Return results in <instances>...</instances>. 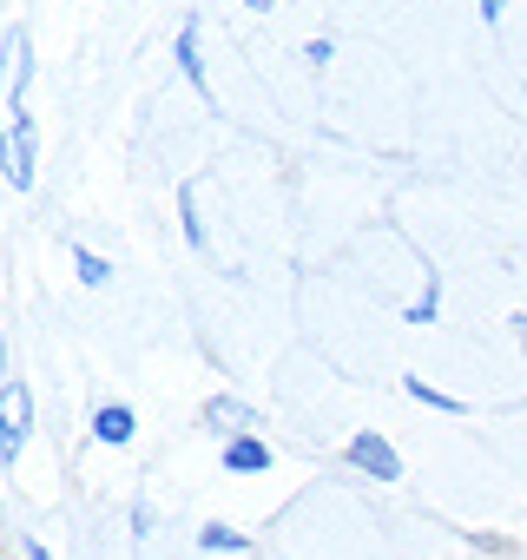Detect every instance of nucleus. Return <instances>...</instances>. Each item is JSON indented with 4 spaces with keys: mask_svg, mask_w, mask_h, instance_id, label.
I'll list each match as a JSON object with an SVG mask.
<instances>
[{
    "mask_svg": "<svg viewBox=\"0 0 527 560\" xmlns=\"http://www.w3.org/2000/svg\"><path fill=\"white\" fill-rule=\"evenodd\" d=\"M178 224H185V244H191V250H211L204 218H198V185H185V191H178Z\"/></svg>",
    "mask_w": 527,
    "mask_h": 560,
    "instance_id": "nucleus-11",
    "label": "nucleus"
},
{
    "mask_svg": "<svg viewBox=\"0 0 527 560\" xmlns=\"http://www.w3.org/2000/svg\"><path fill=\"white\" fill-rule=\"evenodd\" d=\"M21 560H27V553H21Z\"/></svg>",
    "mask_w": 527,
    "mask_h": 560,
    "instance_id": "nucleus-17",
    "label": "nucleus"
},
{
    "mask_svg": "<svg viewBox=\"0 0 527 560\" xmlns=\"http://www.w3.org/2000/svg\"><path fill=\"white\" fill-rule=\"evenodd\" d=\"M304 60H311V67H330V60H337V47H330V40H311V47H304Z\"/></svg>",
    "mask_w": 527,
    "mask_h": 560,
    "instance_id": "nucleus-12",
    "label": "nucleus"
},
{
    "mask_svg": "<svg viewBox=\"0 0 527 560\" xmlns=\"http://www.w3.org/2000/svg\"><path fill=\"white\" fill-rule=\"evenodd\" d=\"M507 8H514V0H481V21H488V27H501V14H507Z\"/></svg>",
    "mask_w": 527,
    "mask_h": 560,
    "instance_id": "nucleus-13",
    "label": "nucleus"
},
{
    "mask_svg": "<svg viewBox=\"0 0 527 560\" xmlns=\"http://www.w3.org/2000/svg\"><path fill=\"white\" fill-rule=\"evenodd\" d=\"M34 40L27 27H8L0 40V178L14 191H34L40 178V119H34Z\"/></svg>",
    "mask_w": 527,
    "mask_h": 560,
    "instance_id": "nucleus-1",
    "label": "nucleus"
},
{
    "mask_svg": "<svg viewBox=\"0 0 527 560\" xmlns=\"http://www.w3.org/2000/svg\"><path fill=\"white\" fill-rule=\"evenodd\" d=\"M34 435V389L27 383H0V468H14Z\"/></svg>",
    "mask_w": 527,
    "mask_h": 560,
    "instance_id": "nucleus-2",
    "label": "nucleus"
},
{
    "mask_svg": "<svg viewBox=\"0 0 527 560\" xmlns=\"http://www.w3.org/2000/svg\"><path fill=\"white\" fill-rule=\"evenodd\" d=\"M93 435H99L106 448H126V442L139 435V416H132L126 402H99V409H93Z\"/></svg>",
    "mask_w": 527,
    "mask_h": 560,
    "instance_id": "nucleus-6",
    "label": "nucleus"
},
{
    "mask_svg": "<svg viewBox=\"0 0 527 560\" xmlns=\"http://www.w3.org/2000/svg\"><path fill=\"white\" fill-rule=\"evenodd\" d=\"M172 60H178V73L191 80V93H204V100H211V80H204V54H198V21H185V27H178V40H172Z\"/></svg>",
    "mask_w": 527,
    "mask_h": 560,
    "instance_id": "nucleus-5",
    "label": "nucleus"
},
{
    "mask_svg": "<svg viewBox=\"0 0 527 560\" xmlns=\"http://www.w3.org/2000/svg\"><path fill=\"white\" fill-rule=\"evenodd\" d=\"M21 553H27V560H54V553H47L40 540H21Z\"/></svg>",
    "mask_w": 527,
    "mask_h": 560,
    "instance_id": "nucleus-14",
    "label": "nucleus"
},
{
    "mask_svg": "<svg viewBox=\"0 0 527 560\" xmlns=\"http://www.w3.org/2000/svg\"><path fill=\"white\" fill-rule=\"evenodd\" d=\"M244 8H250V14H271V8H278V0H244Z\"/></svg>",
    "mask_w": 527,
    "mask_h": 560,
    "instance_id": "nucleus-15",
    "label": "nucleus"
},
{
    "mask_svg": "<svg viewBox=\"0 0 527 560\" xmlns=\"http://www.w3.org/2000/svg\"><path fill=\"white\" fill-rule=\"evenodd\" d=\"M73 277H80V284H86V291H106V284H113V264H106L99 250H86V244H73Z\"/></svg>",
    "mask_w": 527,
    "mask_h": 560,
    "instance_id": "nucleus-10",
    "label": "nucleus"
},
{
    "mask_svg": "<svg viewBox=\"0 0 527 560\" xmlns=\"http://www.w3.org/2000/svg\"><path fill=\"white\" fill-rule=\"evenodd\" d=\"M198 547H204V553H250V534H237V527H224V521H204V527H198Z\"/></svg>",
    "mask_w": 527,
    "mask_h": 560,
    "instance_id": "nucleus-9",
    "label": "nucleus"
},
{
    "mask_svg": "<svg viewBox=\"0 0 527 560\" xmlns=\"http://www.w3.org/2000/svg\"><path fill=\"white\" fill-rule=\"evenodd\" d=\"M350 468H363L370 481H402V455H396V442L376 435V429L350 435Z\"/></svg>",
    "mask_w": 527,
    "mask_h": 560,
    "instance_id": "nucleus-4",
    "label": "nucleus"
},
{
    "mask_svg": "<svg viewBox=\"0 0 527 560\" xmlns=\"http://www.w3.org/2000/svg\"><path fill=\"white\" fill-rule=\"evenodd\" d=\"M204 429L224 435V442H237V435H264V409H250L244 396H211V402H204Z\"/></svg>",
    "mask_w": 527,
    "mask_h": 560,
    "instance_id": "nucleus-3",
    "label": "nucleus"
},
{
    "mask_svg": "<svg viewBox=\"0 0 527 560\" xmlns=\"http://www.w3.org/2000/svg\"><path fill=\"white\" fill-rule=\"evenodd\" d=\"M402 389H409L422 409H435V416H468V402H461V396H448V389H435V383H422V376H402Z\"/></svg>",
    "mask_w": 527,
    "mask_h": 560,
    "instance_id": "nucleus-8",
    "label": "nucleus"
},
{
    "mask_svg": "<svg viewBox=\"0 0 527 560\" xmlns=\"http://www.w3.org/2000/svg\"><path fill=\"white\" fill-rule=\"evenodd\" d=\"M264 468H271V442H264V435L224 442V475H264Z\"/></svg>",
    "mask_w": 527,
    "mask_h": 560,
    "instance_id": "nucleus-7",
    "label": "nucleus"
},
{
    "mask_svg": "<svg viewBox=\"0 0 527 560\" xmlns=\"http://www.w3.org/2000/svg\"><path fill=\"white\" fill-rule=\"evenodd\" d=\"M0 370H8V330H0Z\"/></svg>",
    "mask_w": 527,
    "mask_h": 560,
    "instance_id": "nucleus-16",
    "label": "nucleus"
}]
</instances>
